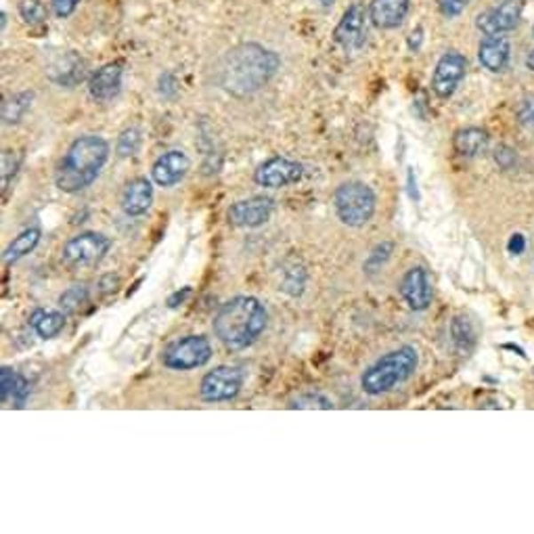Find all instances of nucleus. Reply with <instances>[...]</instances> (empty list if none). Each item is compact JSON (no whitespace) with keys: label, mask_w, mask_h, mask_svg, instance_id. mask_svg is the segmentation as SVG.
<instances>
[{"label":"nucleus","mask_w":534,"mask_h":534,"mask_svg":"<svg viewBox=\"0 0 534 534\" xmlns=\"http://www.w3.org/2000/svg\"><path fill=\"white\" fill-rule=\"evenodd\" d=\"M375 193L371 187L359 180H350L338 187L333 195V208L342 225L346 227H365L375 214Z\"/></svg>","instance_id":"5"},{"label":"nucleus","mask_w":534,"mask_h":534,"mask_svg":"<svg viewBox=\"0 0 534 534\" xmlns=\"http://www.w3.org/2000/svg\"><path fill=\"white\" fill-rule=\"evenodd\" d=\"M111 242L108 237L99 233H80L78 237L69 239L63 245L61 260L68 268H84L97 264L101 258L108 254Z\"/></svg>","instance_id":"7"},{"label":"nucleus","mask_w":534,"mask_h":534,"mask_svg":"<svg viewBox=\"0 0 534 534\" xmlns=\"http://www.w3.org/2000/svg\"><path fill=\"white\" fill-rule=\"evenodd\" d=\"M478 59L489 72H503L509 63V43L503 36H489L480 43Z\"/></svg>","instance_id":"20"},{"label":"nucleus","mask_w":534,"mask_h":534,"mask_svg":"<svg viewBox=\"0 0 534 534\" xmlns=\"http://www.w3.org/2000/svg\"><path fill=\"white\" fill-rule=\"evenodd\" d=\"M520 122L528 131L534 132V97H526L520 105Z\"/></svg>","instance_id":"34"},{"label":"nucleus","mask_w":534,"mask_h":534,"mask_svg":"<svg viewBox=\"0 0 534 534\" xmlns=\"http://www.w3.org/2000/svg\"><path fill=\"white\" fill-rule=\"evenodd\" d=\"M84 76H86V63L84 59L76 55V52H68V55L59 57L49 68V78L61 86L78 84V82L84 80Z\"/></svg>","instance_id":"19"},{"label":"nucleus","mask_w":534,"mask_h":534,"mask_svg":"<svg viewBox=\"0 0 534 534\" xmlns=\"http://www.w3.org/2000/svg\"><path fill=\"white\" fill-rule=\"evenodd\" d=\"M140 147V132L137 128H128L120 134V139H117V154L122 157H131L139 151Z\"/></svg>","instance_id":"30"},{"label":"nucleus","mask_w":534,"mask_h":534,"mask_svg":"<svg viewBox=\"0 0 534 534\" xmlns=\"http://www.w3.org/2000/svg\"><path fill=\"white\" fill-rule=\"evenodd\" d=\"M398 290H401V296L404 298V302L409 304L410 310H418L419 313V310H426L432 304V283L426 268H409L401 279Z\"/></svg>","instance_id":"13"},{"label":"nucleus","mask_w":534,"mask_h":534,"mask_svg":"<svg viewBox=\"0 0 534 534\" xmlns=\"http://www.w3.org/2000/svg\"><path fill=\"white\" fill-rule=\"evenodd\" d=\"M304 279H307V275H304L302 268H298V271H290L285 277L283 290L287 293H291V296H300L304 291Z\"/></svg>","instance_id":"32"},{"label":"nucleus","mask_w":534,"mask_h":534,"mask_svg":"<svg viewBox=\"0 0 534 534\" xmlns=\"http://www.w3.org/2000/svg\"><path fill=\"white\" fill-rule=\"evenodd\" d=\"M532 34H534V28H532Z\"/></svg>","instance_id":"43"},{"label":"nucleus","mask_w":534,"mask_h":534,"mask_svg":"<svg viewBox=\"0 0 534 534\" xmlns=\"http://www.w3.org/2000/svg\"><path fill=\"white\" fill-rule=\"evenodd\" d=\"M421 36H424V29H421V28H418L413 34H410V38H409V46H410V49H415V51L419 49Z\"/></svg>","instance_id":"40"},{"label":"nucleus","mask_w":534,"mask_h":534,"mask_svg":"<svg viewBox=\"0 0 534 534\" xmlns=\"http://www.w3.org/2000/svg\"><path fill=\"white\" fill-rule=\"evenodd\" d=\"M392 248H395V245L388 243V242H384V243L375 245L373 251H371V254H369V258H367V260H365V271H367L369 275L378 273L379 268L384 267V264L390 260V256H392Z\"/></svg>","instance_id":"29"},{"label":"nucleus","mask_w":534,"mask_h":534,"mask_svg":"<svg viewBox=\"0 0 534 534\" xmlns=\"http://www.w3.org/2000/svg\"><path fill=\"white\" fill-rule=\"evenodd\" d=\"M189 296H191V290H189V287H185L183 291H176V293H172V296L168 298V307L170 308H176V307H179V304H183Z\"/></svg>","instance_id":"38"},{"label":"nucleus","mask_w":534,"mask_h":534,"mask_svg":"<svg viewBox=\"0 0 534 534\" xmlns=\"http://www.w3.org/2000/svg\"><path fill=\"white\" fill-rule=\"evenodd\" d=\"M419 355L413 346H401L371 365L361 378L363 392L369 396H379L395 390L418 371Z\"/></svg>","instance_id":"4"},{"label":"nucleus","mask_w":534,"mask_h":534,"mask_svg":"<svg viewBox=\"0 0 534 534\" xmlns=\"http://www.w3.org/2000/svg\"><path fill=\"white\" fill-rule=\"evenodd\" d=\"M109 157V143L97 134L76 139L57 170L55 183L63 193H80L101 174Z\"/></svg>","instance_id":"3"},{"label":"nucleus","mask_w":534,"mask_h":534,"mask_svg":"<svg viewBox=\"0 0 534 534\" xmlns=\"http://www.w3.org/2000/svg\"><path fill=\"white\" fill-rule=\"evenodd\" d=\"M363 32H365V13H363L361 4H352L346 11L342 20H339L333 38L338 44H342L346 51L356 49L363 43Z\"/></svg>","instance_id":"16"},{"label":"nucleus","mask_w":534,"mask_h":534,"mask_svg":"<svg viewBox=\"0 0 534 534\" xmlns=\"http://www.w3.org/2000/svg\"><path fill=\"white\" fill-rule=\"evenodd\" d=\"M275 203L271 197H251L231 205L228 220L239 228H258L271 220Z\"/></svg>","instance_id":"12"},{"label":"nucleus","mask_w":534,"mask_h":534,"mask_svg":"<svg viewBox=\"0 0 534 534\" xmlns=\"http://www.w3.org/2000/svg\"><path fill=\"white\" fill-rule=\"evenodd\" d=\"M20 15L23 17V21L29 23V26H43L46 21V9L40 0H21Z\"/></svg>","instance_id":"28"},{"label":"nucleus","mask_w":534,"mask_h":534,"mask_svg":"<svg viewBox=\"0 0 534 534\" xmlns=\"http://www.w3.org/2000/svg\"><path fill=\"white\" fill-rule=\"evenodd\" d=\"M507 250H509V254H514V256L524 254V250H526V237H524V235L514 233L512 237H509Z\"/></svg>","instance_id":"37"},{"label":"nucleus","mask_w":534,"mask_h":534,"mask_svg":"<svg viewBox=\"0 0 534 534\" xmlns=\"http://www.w3.org/2000/svg\"><path fill=\"white\" fill-rule=\"evenodd\" d=\"M526 68L530 69V72H534V51H530V55L526 57Z\"/></svg>","instance_id":"41"},{"label":"nucleus","mask_w":534,"mask_h":534,"mask_svg":"<svg viewBox=\"0 0 534 534\" xmlns=\"http://www.w3.org/2000/svg\"><path fill=\"white\" fill-rule=\"evenodd\" d=\"M88 300V291L84 285H74L69 287L68 291H63V296L59 298V307H61L63 313H78L82 304H86Z\"/></svg>","instance_id":"27"},{"label":"nucleus","mask_w":534,"mask_h":534,"mask_svg":"<svg viewBox=\"0 0 534 534\" xmlns=\"http://www.w3.org/2000/svg\"><path fill=\"white\" fill-rule=\"evenodd\" d=\"M151 203H154V185L143 176L131 180L122 193V210L126 216H143L149 212Z\"/></svg>","instance_id":"17"},{"label":"nucleus","mask_w":534,"mask_h":534,"mask_svg":"<svg viewBox=\"0 0 534 534\" xmlns=\"http://www.w3.org/2000/svg\"><path fill=\"white\" fill-rule=\"evenodd\" d=\"M267 307L254 296L225 302L214 319V333L228 350H245L267 330Z\"/></svg>","instance_id":"2"},{"label":"nucleus","mask_w":534,"mask_h":534,"mask_svg":"<svg viewBox=\"0 0 534 534\" xmlns=\"http://www.w3.org/2000/svg\"><path fill=\"white\" fill-rule=\"evenodd\" d=\"M212 359V346L203 336H187L176 339L163 350V365L174 371H191V369L203 367Z\"/></svg>","instance_id":"6"},{"label":"nucleus","mask_w":534,"mask_h":534,"mask_svg":"<svg viewBox=\"0 0 534 534\" xmlns=\"http://www.w3.org/2000/svg\"><path fill=\"white\" fill-rule=\"evenodd\" d=\"M17 166H20V157L11 154V151H7V154H4V157H3V189H7V187H9L11 174L15 176Z\"/></svg>","instance_id":"35"},{"label":"nucleus","mask_w":534,"mask_h":534,"mask_svg":"<svg viewBox=\"0 0 534 534\" xmlns=\"http://www.w3.org/2000/svg\"><path fill=\"white\" fill-rule=\"evenodd\" d=\"M467 69V59L457 51H449L440 57L432 76V91L440 99H450L455 95L457 86L463 80Z\"/></svg>","instance_id":"9"},{"label":"nucleus","mask_w":534,"mask_h":534,"mask_svg":"<svg viewBox=\"0 0 534 534\" xmlns=\"http://www.w3.org/2000/svg\"><path fill=\"white\" fill-rule=\"evenodd\" d=\"M489 145V134L482 128H461L455 132L453 147L455 151L463 157H474L482 154Z\"/></svg>","instance_id":"22"},{"label":"nucleus","mask_w":534,"mask_h":534,"mask_svg":"<svg viewBox=\"0 0 534 534\" xmlns=\"http://www.w3.org/2000/svg\"><path fill=\"white\" fill-rule=\"evenodd\" d=\"M279 57L260 44L248 43L235 46L222 59L219 68V82L231 95L245 97L260 91L277 74Z\"/></svg>","instance_id":"1"},{"label":"nucleus","mask_w":534,"mask_h":534,"mask_svg":"<svg viewBox=\"0 0 534 534\" xmlns=\"http://www.w3.org/2000/svg\"><path fill=\"white\" fill-rule=\"evenodd\" d=\"M122 74H124V66H122L120 61L108 63V66L97 69V72L92 74L91 82H88V92H91V97L99 103L114 99L117 92H120Z\"/></svg>","instance_id":"15"},{"label":"nucleus","mask_w":534,"mask_h":534,"mask_svg":"<svg viewBox=\"0 0 534 534\" xmlns=\"http://www.w3.org/2000/svg\"><path fill=\"white\" fill-rule=\"evenodd\" d=\"M243 388V371L239 367H216L214 371L205 373L199 386V396L205 402H227L237 398Z\"/></svg>","instance_id":"8"},{"label":"nucleus","mask_w":534,"mask_h":534,"mask_svg":"<svg viewBox=\"0 0 534 534\" xmlns=\"http://www.w3.org/2000/svg\"><path fill=\"white\" fill-rule=\"evenodd\" d=\"M38 242H40V228H36V227L26 228V231L17 235L13 242L9 243V248L4 250V254H3L4 264H13L17 260H21L23 256H28L29 251L36 248Z\"/></svg>","instance_id":"24"},{"label":"nucleus","mask_w":534,"mask_h":534,"mask_svg":"<svg viewBox=\"0 0 534 534\" xmlns=\"http://www.w3.org/2000/svg\"><path fill=\"white\" fill-rule=\"evenodd\" d=\"M291 409H333V402L323 395H302L290 404Z\"/></svg>","instance_id":"31"},{"label":"nucleus","mask_w":534,"mask_h":534,"mask_svg":"<svg viewBox=\"0 0 534 534\" xmlns=\"http://www.w3.org/2000/svg\"><path fill=\"white\" fill-rule=\"evenodd\" d=\"M409 13V0H371V21L381 29H395Z\"/></svg>","instance_id":"18"},{"label":"nucleus","mask_w":534,"mask_h":534,"mask_svg":"<svg viewBox=\"0 0 534 534\" xmlns=\"http://www.w3.org/2000/svg\"><path fill=\"white\" fill-rule=\"evenodd\" d=\"M0 386H3V390H0L3 402L13 401L17 409L26 407V401L29 396V384L23 375H20L9 367H3L0 369Z\"/></svg>","instance_id":"21"},{"label":"nucleus","mask_w":534,"mask_h":534,"mask_svg":"<svg viewBox=\"0 0 534 534\" xmlns=\"http://www.w3.org/2000/svg\"><path fill=\"white\" fill-rule=\"evenodd\" d=\"M450 338H453L455 348L461 355H469L474 346H476V331H474L472 321L463 315L455 316L453 323H450Z\"/></svg>","instance_id":"25"},{"label":"nucleus","mask_w":534,"mask_h":534,"mask_svg":"<svg viewBox=\"0 0 534 534\" xmlns=\"http://www.w3.org/2000/svg\"><path fill=\"white\" fill-rule=\"evenodd\" d=\"M304 168L302 163L287 160V157H271L256 170L254 180L264 189H281L290 187L302 179Z\"/></svg>","instance_id":"10"},{"label":"nucleus","mask_w":534,"mask_h":534,"mask_svg":"<svg viewBox=\"0 0 534 534\" xmlns=\"http://www.w3.org/2000/svg\"><path fill=\"white\" fill-rule=\"evenodd\" d=\"M316 3H319L321 7L330 9V7H333V4H336V0H316Z\"/></svg>","instance_id":"42"},{"label":"nucleus","mask_w":534,"mask_h":534,"mask_svg":"<svg viewBox=\"0 0 534 534\" xmlns=\"http://www.w3.org/2000/svg\"><path fill=\"white\" fill-rule=\"evenodd\" d=\"M51 3H52V11H55L59 20H68V17L76 11V7H78L80 0H51Z\"/></svg>","instance_id":"36"},{"label":"nucleus","mask_w":534,"mask_h":534,"mask_svg":"<svg viewBox=\"0 0 534 534\" xmlns=\"http://www.w3.org/2000/svg\"><path fill=\"white\" fill-rule=\"evenodd\" d=\"M32 99H34L32 92H20V95L9 99V101L3 105L4 124H17V122L23 117V114L29 109V105H32Z\"/></svg>","instance_id":"26"},{"label":"nucleus","mask_w":534,"mask_h":534,"mask_svg":"<svg viewBox=\"0 0 534 534\" xmlns=\"http://www.w3.org/2000/svg\"><path fill=\"white\" fill-rule=\"evenodd\" d=\"M29 325L34 327V331L38 333L43 339H51L59 336L66 327V313L59 310H36L29 316Z\"/></svg>","instance_id":"23"},{"label":"nucleus","mask_w":534,"mask_h":534,"mask_svg":"<svg viewBox=\"0 0 534 534\" xmlns=\"http://www.w3.org/2000/svg\"><path fill=\"white\" fill-rule=\"evenodd\" d=\"M467 4H469V0H438L440 13H442L444 17H449V20L461 15L463 11H466Z\"/></svg>","instance_id":"33"},{"label":"nucleus","mask_w":534,"mask_h":534,"mask_svg":"<svg viewBox=\"0 0 534 534\" xmlns=\"http://www.w3.org/2000/svg\"><path fill=\"white\" fill-rule=\"evenodd\" d=\"M495 160H497V163H501L503 168H507L509 162L514 160V151L507 149V147H501V149H497Z\"/></svg>","instance_id":"39"},{"label":"nucleus","mask_w":534,"mask_h":534,"mask_svg":"<svg viewBox=\"0 0 534 534\" xmlns=\"http://www.w3.org/2000/svg\"><path fill=\"white\" fill-rule=\"evenodd\" d=\"M189 168H191L189 157H187L183 151L172 149L168 151V154H163L162 157H157L154 168H151V176H154L155 185L170 189V187L179 185L180 180L185 179L187 172H189Z\"/></svg>","instance_id":"14"},{"label":"nucleus","mask_w":534,"mask_h":534,"mask_svg":"<svg viewBox=\"0 0 534 534\" xmlns=\"http://www.w3.org/2000/svg\"><path fill=\"white\" fill-rule=\"evenodd\" d=\"M520 13L522 4L518 0H506V3L498 4V7L480 13L476 20V28L484 36H503V34L512 32V29L518 26Z\"/></svg>","instance_id":"11"}]
</instances>
